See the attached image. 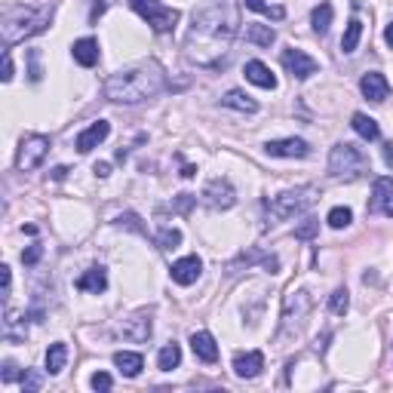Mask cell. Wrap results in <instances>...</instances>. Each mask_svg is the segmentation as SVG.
<instances>
[{
  "instance_id": "23",
  "label": "cell",
  "mask_w": 393,
  "mask_h": 393,
  "mask_svg": "<svg viewBox=\"0 0 393 393\" xmlns=\"http://www.w3.org/2000/svg\"><path fill=\"white\" fill-rule=\"evenodd\" d=\"M228 108H234V111H243V114H255L258 111V102H255L252 95H246L243 90H231V93H224L221 98Z\"/></svg>"
},
{
  "instance_id": "15",
  "label": "cell",
  "mask_w": 393,
  "mask_h": 393,
  "mask_svg": "<svg viewBox=\"0 0 393 393\" xmlns=\"http://www.w3.org/2000/svg\"><path fill=\"white\" fill-rule=\"evenodd\" d=\"M360 93L369 98V102H384V98L390 95V83H387V77L384 74H378V71H369V74H362V80H360Z\"/></svg>"
},
{
  "instance_id": "40",
  "label": "cell",
  "mask_w": 393,
  "mask_h": 393,
  "mask_svg": "<svg viewBox=\"0 0 393 393\" xmlns=\"http://www.w3.org/2000/svg\"><path fill=\"white\" fill-rule=\"evenodd\" d=\"M0 80L4 83L13 80V58H9V53H4V74H0Z\"/></svg>"
},
{
  "instance_id": "45",
  "label": "cell",
  "mask_w": 393,
  "mask_h": 393,
  "mask_svg": "<svg viewBox=\"0 0 393 393\" xmlns=\"http://www.w3.org/2000/svg\"><path fill=\"white\" fill-rule=\"evenodd\" d=\"M384 163L393 166V145H384Z\"/></svg>"
},
{
  "instance_id": "37",
  "label": "cell",
  "mask_w": 393,
  "mask_h": 393,
  "mask_svg": "<svg viewBox=\"0 0 393 393\" xmlns=\"http://www.w3.org/2000/svg\"><path fill=\"white\" fill-rule=\"evenodd\" d=\"M90 384H93V390H111V375H108V372H95Z\"/></svg>"
},
{
  "instance_id": "38",
  "label": "cell",
  "mask_w": 393,
  "mask_h": 393,
  "mask_svg": "<svg viewBox=\"0 0 393 393\" xmlns=\"http://www.w3.org/2000/svg\"><path fill=\"white\" fill-rule=\"evenodd\" d=\"M41 255H43L41 246H28V249L22 252V261L25 264H37V261H41Z\"/></svg>"
},
{
  "instance_id": "22",
  "label": "cell",
  "mask_w": 393,
  "mask_h": 393,
  "mask_svg": "<svg viewBox=\"0 0 393 393\" xmlns=\"http://www.w3.org/2000/svg\"><path fill=\"white\" fill-rule=\"evenodd\" d=\"M71 56H74V62L83 65V68L98 65V41H93V37H80V41L71 46Z\"/></svg>"
},
{
  "instance_id": "2",
  "label": "cell",
  "mask_w": 393,
  "mask_h": 393,
  "mask_svg": "<svg viewBox=\"0 0 393 393\" xmlns=\"http://www.w3.org/2000/svg\"><path fill=\"white\" fill-rule=\"evenodd\" d=\"M166 90V71L157 62H139L111 74L105 80V95L117 105H142Z\"/></svg>"
},
{
  "instance_id": "18",
  "label": "cell",
  "mask_w": 393,
  "mask_h": 393,
  "mask_svg": "<svg viewBox=\"0 0 393 393\" xmlns=\"http://www.w3.org/2000/svg\"><path fill=\"white\" fill-rule=\"evenodd\" d=\"M243 74H246V80L255 83V86H261V90H277V77H273V71L264 62H258V58H252V62H246L243 68Z\"/></svg>"
},
{
  "instance_id": "13",
  "label": "cell",
  "mask_w": 393,
  "mask_h": 393,
  "mask_svg": "<svg viewBox=\"0 0 393 393\" xmlns=\"http://www.w3.org/2000/svg\"><path fill=\"white\" fill-rule=\"evenodd\" d=\"M172 283H179V286H191V283L200 280L203 273V258L200 255H184V258H179L172 264Z\"/></svg>"
},
{
  "instance_id": "35",
  "label": "cell",
  "mask_w": 393,
  "mask_h": 393,
  "mask_svg": "<svg viewBox=\"0 0 393 393\" xmlns=\"http://www.w3.org/2000/svg\"><path fill=\"white\" fill-rule=\"evenodd\" d=\"M317 231H320L317 219H304V224L295 228V240H310V237H317Z\"/></svg>"
},
{
  "instance_id": "25",
  "label": "cell",
  "mask_w": 393,
  "mask_h": 393,
  "mask_svg": "<svg viewBox=\"0 0 393 393\" xmlns=\"http://www.w3.org/2000/svg\"><path fill=\"white\" fill-rule=\"evenodd\" d=\"M65 362H68V344H62V341L49 344V350H46V372L49 375H58V372L65 369Z\"/></svg>"
},
{
  "instance_id": "5",
  "label": "cell",
  "mask_w": 393,
  "mask_h": 393,
  "mask_svg": "<svg viewBox=\"0 0 393 393\" xmlns=\"http://www.w3.org/2000/svg\"><path fill=\"white\" fill-rule=\"evenodd\" d=\"M130 6L139 13L147 25L154 28L157 34H169L175 25H179V9H172V6H163L160 0H130Z\"/></svg>"
},
{
  "instance_id": "20",
  "label": "cell",
  "mask_w": 393,
  "mask_h": 393,
  "mask_svg": "<svg viewBox=\"0 0 393 393\" xmlns=\"http://www.w3.org/2000/svg\"><path fill=\"white\" fill-rule=\"evenodd\" d=\"M77 289L90 292V295H102L108 289V271L105 268H90L77 277Z\"/></svg>"
},
{
  "instance_id": "27",
  "label": "cell",
  "mask_w": 393,
  "mask_h": 393,
  "mask_svg": "<svg viewBox=\"0 0 393 393\" xmlns=\"http://www.w3.org/2000/svg\"><path fill=\"white\" fill-rule=\"evenodd\" d=\"M179 362H182V347L175 341H169L166 347H160V353H157V366H160L163 372H172Z\"/></svg>"
},
{
  "instance_id": "11",
  "label": "cell",
  "mask_w": 393,
  "mask_h": 393,
  "mask_svg": "<svg viewBox=\"0 0 393 393\" xmlns=\"http://www.w3.org/2000/svg\"><path fill=\"white\" fill-rule=\"evenodd\" d=\"M117 335L126 338V341H132V344H142V341H147V338H151V313H147V310L132 313L130 320H123V323H120Z\"/></svg>"
},
{
  "instance_id": "3",
  "label": "cell",
  "mask_w": 393,
  "mask_h": 393,
  "mask_svg": "<svg viewBox=\"0 0 393 393\" xmlns=\"http://www.w3.org/2000/svg\"><path fill=\"white\" fill-rule=\"evenodd\" d=\"M53 22V6H6L4 19H0V34H4V46H13L19 41L46 31Z\"/></svg>"
},
{
  "instance_id": "34",
  "label": "cell",
  "mask_w": 393,
  "mask_h": 393,
  "mask_svg": "<svg viewBox=\"0 0 393 393\" xmlns=\"http://www.w3.org/2000/svg\"><path fill=\"white\" fill-rule=\"evenodd\" d=\"M246 6L255 9V13L271 16V19H283V16H286V9H283V6H268V4H264V0H246Z\"/></svg>"
},
{
  "instance_id": "17",
  "label": "cell",
  "mask_w": 393,
  "mask_h": 393,
  "mask_svg": "<svg viewBox=\"0 0 393 393\" xmlns=\"http://www.w3.org/2000/svg\"><path fill=\"white\" fill-rule=\"evenodd\" d=\"M264 151H268V157H308L310 145L304 139H277L264 145Z\"/></svg>"
},
{
  "instance_id": "21",
  "label": "cell",
  "mask_w": 393,
  "mask_h": 393,
  "mask_svg": "<svg viewBox=\"0 0 393 393\" xmlns=\"http://www.w3.org/2000/svg\"><path fill=\"white\" fill-rule=\"evenodd\" d=\"M114 366L120 369L126 378H139L142 369H145V360H142V353H135V350H117L114 353Z\"/></svg>"
},
{
  "instance_id": "12",
  "label": "cell",
  "mask_w": 393,
  "mask_h": 393,
  "mask_svg": "<svg viewBox=\"0 0 393 393\" xmlns=\"http://www.w3.org/2000/svg\"><path fill=\"white\" fill-rule=\"evenodd\" d=\"M369 212H381V215H387V219H393V179H387V175H381V179H375V184H372Z\"/></svg>"
},
{
  "instance_id": "7",
  "label": "cell",
  "mask_w": 393,
  "mask_h": 393,
  "mask_svg": "<svg viewBox=\"0 0 393 393\" xmlns=\"http://www.w3.org/2000/svg\"><path fill=\"white\" fill-rule=\"evenodd\" d=\"M49 154V139L46 135H25L19 145V157H16V169L19 172H31L37 169Z\"/></svg>"
},
{
  "instance_id": "31",
  "label": "cell",
  "mask_w": 393,
  "mask_h": 393,
  "mask_svg": "<svg viewBox=\"0 0 393 393\" xmlns=\"http://www.w3.org/2000/svg\"><path fill=\"white\" fill-rule=\"evenodd\" d=\"M347 308H350V295H347V289H344V286L329 295V310L335 313V317H344Z\"/></svg>"
},
{
  "instance_id": "9",
  "label": "cell",
  "mask_w": 393,
  "mask_h": 393,
  "mask_svg": "<svg viewBox=\"0 0 393 393\" xmlns=\"http://www.w3.org/2000/svg\"><path fill=\"white\" fill-rule=\"evenodd\" d=\"M283 68H286L292 77H298V80H308L310 74H317L320 62H317V58H310L308 53H301V49L289 46V49H283Z\"/></svg>"
},
{
  "instance_id": "19",
  "label": "cell",
  "mask_w": 393,
  "mask_h": 393,
  "mask_svg": "<svg viewBox=\"0 0 393 393\" xmlns=\"http://www.w3.org/2000/svg\"><path fill=\"white\" fill-rule=\"evenodd\" d=\"M191 350H194V357L203 360V362L219 360V344H215V338L209 335V332H194V335H191Z\"/></svg>"
},
{
  "instance_id": "16",
  "label": "cell",
  "mask_w": 393,
  "mask_h": 393,
  "mask_svg": "<svg viewBox=\"0 0 393 393\" xmlns=\"http://www.w3.org/2000/svg\"><path fill=\"white\" fill-rule=\"evenodd\" d=\"M264 369V353L261 350H246L234 357V372L237 378H258Z\"/></svg>"
},
{
  "instance_id": "4",
  "label": "cell",
  "mask_w": 393,
  "mask_h": 393,
  "mask_svg": "<svg viewBox=\"0 0 393 393\" xmlns=\"http://www.w3.org/2000/svg\"><path fill=\"white\" fill-rule=\"evenodd\" d=\"M366 154L360 151L357 145H350V142H338L335 147H332V154H329V172H332V179H338V182H357L366 175Z\"/></svg>"
},
{
  "instance_id": "26",
  "label": "cell",
  "mask_w": 393,
  "mask_h": 393,
  "mask_svg": "<svg viewBox=\"0 0 393 393\" xmlns=\"http://www.w3.org/2000/svg\"><path fill=\"white\" fill-rule=\"evenodd\" d=\"M246 41L255 43V46H271L273 41H277V31H273L271 25H258V22H255V25L246 28Z\"/></svg>"
},
{
  "instance_id": "8",
  "label": "cell",
  "mask_w": 393,
  "mask_h": 393,
  "mask_svg": "<svg viewBox=\"0 0 393 393\" xmlns=\"http://www.w3.org/2000/svg\"><path fill=\"white\" fill-rule=\"evenodd\" d=\"M310 292L308 289H298V292H289L286 295V304H283V335H289L292 329H298L304 317L310 310Z\"/></svg>"
},
{
  "instance_id": "44",
  "label": "cell",
  "mask_w": 393,
  "mask_h": 393,
  "mask_svg": "<svg viewBox=\"0 0 393 393\" xmlns=\"http://www.w3.org/2000/svg\"><path fill=\"white\" fill-rule=\"evenodd\" d=\"M65 175H68V169H65V166H56V169H53V179H56V182H62Z\"/></svg>"
},
{
  "instance_id": "46",
  "label": "cell",
  "mask_w": 393,
  "mask_h": 393,
  "mask_svg": "<svg viewBox=\"0 0 393 393\" xmlns=\"http://www.w3.org/2000/svg\"><path fill=\"white\" fill-rule=\"evenodd\" d=\"M384 43H387V46L393 49V22L387 25V31H384Z\"/></svg>"
},
{
  "instance_id": "47",
  "label": "cell",
  "mask_w": 393,
  "mask_h": 393,
  "mask_svg": "<svg viewBox=\"0 0 393 393\" xmlns=\"http://www.w3.org/2000/svg\"><path fill=\"white\" fill-rule=\"evenodd\" d=\"M102 13H105V4H95V6H93V19L102 16Z\"/></svg>"
},
{
  "instance_id": "24",
  "label": "cell",
  "mask_w": 393,
  "mask_h": 393,
  "mask_svg": "<svg viewBox=\"0 0 393 393\" xmlns=\"http://www.w3.org/2000/svg\"><path fill=\"white\" fill-rule=\"evenodd\" d=\"M350 126H353V132L360 135V139H366V142H378V135H381V130H378V123L372 120L369 114H353V120H350Z\"/></svg>"
},
{
  "instance_id": "41",
  "label": "cell",
  "mask_w": 393,
  "mask_h": 393,
  "mask_svg": "<svg viewBox=\"0 0 393 393\" xmlns=\"http://www.w3.org/2000/svg\"><path fill=\"white\" fill-rule=\"evenodd\" d=\"M0 280H4V298H9V283H13V273H9L6 264L0 268Z\"/></svg>"
},
{
  "instance_id": "10",
  "label": "cell",
  "mask_w": 393,
  "mask_h": 393,
  "mask_svg": "<svg viewBox=\"0 0 393 393\" xmlns=\"http://www.w3.org/2000/svg\"><path fill=\"white\" fill-rule=\"evenodd\" d=\"M203 200H206V206H212V209H231V206L237 203V191H234V184L228 179H212L203 191Z\"/></svg>"
},
{
  "instance_id": "43",
  "label": "cell",
  "mask_w": 393,
  "mask_h": 393,
  "mask_svg": "<svg viewBox=\"0 0 393 393\" xmlns=\"http://www.w3.org/2000/svg\"><path fill=\"white\" fill-rule=\"evenodd\" d=\"M95 175H98V179H108V175H111V166H108V163H95Z\"/></svg>"
},
{
  "instance_id": "36",
  "label": "cell",
  "mask_w": 393,
  "mask_h": 393,
  "mask_svg": "<svg viewBox=\"0 0 393 393\" xmlns=\"http://www.w3.org/2000/svg\"><path fill=\"white\" fill-rule=\"evenodd\" d=\"M22 390H25V393L41 390V372H37V369H25V375H22Z\"/></svg>"
},
{
  "instance_id": "42",
  "label": "cell",
  "mask_w": 393,
  "mask_h": 393,
  "mask_svg": "<svg viewBox=\"0 0 393 393\" xmlns=\"http://www.w3.org/2000/svg\"><path fill=\"white\" fill-rule=\"evenodd\" d=\"M31 80H41V68H37V49H31Z\"/></svg>"
},
{
  "instance_id": "32",
  "label": "cell",
  "mask_w": 393,
  "mask_h": 393,
  "mask_svg": "<svg viewBox=\"0 0 393 393\" xmlns=\"http://www.w3.org/2000/svg\"><path fill=\"white\" fill-rule=\"evenodd\" d=\"M329 228H335V231H341V228H347V224L353 221V212L347 209V206H335V209L329 212Z\"/></svg>"
},
{
  "instance_id": "6",
  "label": "cell",
  "mask_w": 393,
  "mask_h": 393,
  "mask_svg": "<svg viewBox=\"0 0 393 393\" xmlns=\"http://www.w3.org/2000/svg\"><path fill=\"white\" fill-rule=\"evenodd\" d=\"M317 197H320V191L313 188V184H304V188H295V191H283V194L273 197L271 212L277 215V219H295V215L308 209Z\"/></svg>"
},
{
  "instance_id": "1",
  "label": "cell",
  "mask_w": 393,
  "mask_h": 393,
  "mask_svg": "<svg viewBox=\"0 0 393 393\" xmlns=\"http://www.w3.org/2000/svg\"><path fill=\"white\" fill-rule=\"evenodd\" d=\"M240 34V0H212L194 13L184 34V58L197 68H221Z\"/></svg>"
},
{
  "instance_id": "33",
  "label": "cell",
  "mask_w": 393,
  "mask_h": 393,
  "mask_svg": "<svg viewBox=\"0 0 393 393\" xmlns=\"http://www.w3.org/2000/svg\"><path fill=\"white\" fill-rule=\"evenodd\" d=\"M157 243H160V249H179L182 246V231H175V228H160V234H157Z\"/></svg>"
},
{
  "instance_id": "39",
  "label": "cell",
  "mask_w": 393,
  "mask_h": 393,
  "mask_svg": "<svg viewBox=\"0 0 393 393\" xmlns=\"http://www.w3.org/2000/svg\"><path fill=\"white\" fill-rule=\"evenodd\" d=\"M0 378H4V384H9V381L19 378V369H16L13 360H4V375H0Z\"/></svg>"
},
{
  "instance_id": "30",
  "label": "cell",
  "mask_w": 393,
  "mask_h": 393,
  "mask_svg": "<svg viewBox=\"0 0 393 393\" xmlns=\"http://www.w3.org/2000/svg\"><path fill=\"white\" fill-rule=\"evenodd\" d=\"M360 37H362V22L360 19H350L347 31H344V37H341V53H353L357 43H360Z\"/></svg>"
},
{
  "instance_id": "28",
  "label": "cell",
  "mask_w": 393,
  "mask_h": 393,
  "mask_svg": "<svg viewBox=\"0 0 393 393\" xmlns=\"http://www.w3.org/2000/svg\"><path fill=\"white\" fill-rule=\"evenodd\" d=\"M332 16H335V9H332V4H320L317 9L310 13V25L317 34H326L332 28Z\"/></svg>"
},
{
  "instance_id": "14",
  "label": "cell",
  "mask_w": 393,
  "mask_h": 393,
  "mask_svg": "<svg viewBox=\"0 0 393 393\" xmlns=\"http://www.w3.org/2000/svg\"><path fill=\"white\" fill-rule=\"evenodd\" d=\"M108 135H111V123H108V120H95V123L86 126L80 135H77L74 145H77V151H80V154H90L93 147H98L108 139Z\"/></svg>"
},
{
  "instance_id": "29",
  "label": "cell",
  "mask_w": 393,
  "mask_h": 393,
  "mask_svg": "<svg viewBox=\"0 0 393 393\" xmlns=\"http://www.w3.org/2000/svg\"><path fill=\"white\" fill-rule=\"evenodd\" d=\"M255 261H261V264H264V271H268V273H277V271H280V261L273 258V255H264V252H258V249L243 252L240 258H237V264H246V268H249V264H255Z\"/></svg>"
}]
</instances>
